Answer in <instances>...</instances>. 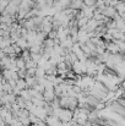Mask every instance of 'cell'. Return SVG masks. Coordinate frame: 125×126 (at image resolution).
Listing matches in <instances>:
<instances>
[{
  "instance_id": "obj_2",
  "label": "cell",
  "mask_w": 125,
  "mask_h": 126,
  "mask_svg": "<svg viewBox=\"0 0 125 126\" xmlns=\"http://www.w3.org/2000/svg\"><path fill=\"white\" fill-rule=\"evenodd\" d=\"M81 5H82L81 0H76L75 4H72V7H81Z\"/></svg>"
},
{
  "instance_id": "obj_1",
  "label": "cell",
  "mask_w": 125,
  "mask_h": 126,
  "mask_svg": "<svg viewBox=\"0 0 125 126\" xmlns=\"http://www.w3.org/2000/svg\"><path fill=\"white\" fill-rule=\"evenodd\" d=\"M103 11H104V15L106 16H114L115 15V9H113L112 6L110 7H106Z\"/></svg>"
},
{
  "instance_id": "obj_3",
  "label": "cell",
  "mask_w": 125,
  "mask_h": 126,
  "mask_svg": "<svg viewBox=\"0 0 125 126\" xmlns=\"http://www.w3.org/2000/svg\"><path fill=\"white\" fill-rule=\"evenodd\" d=\"M86 21H87V17H85V18H82V20H80V21H79V26L82 27L83 25L86 23Z\"/></svg>"
}]
</instances>
